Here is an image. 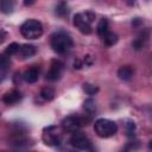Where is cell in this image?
<instances>
[{"instance_id":"21","label":"cell","mask_w":152,"mask_h":152,"mask_svg":"<svg viewBox=\"0 0 152 152\" xmlns=\"http://www.w3.org/2000/svg\"><path fill=\"white\" fill-rule=\"evenodd\" d=\"M74 68H75V69H80V68H82V62H81L80 59H76V61L74 62Z\"/></svg>"},{"instance_id":"22","label":"cell","mask_w":152,"mask_h":152,"mask_svg":"<svg viewBox=\"0 0 152 152\" xmlns=\"http://www.w3.org/2000/svg\"><path fill=\"white\" fill-rule=\"evenodd\" d=\"M6 64H7V61L5 58H0V69L2 66H6Z\"/></svg>"},{"instance_id":"14","label":"cell","mask_w":152,"mask_h":152,"mask_svg":"<svg viewBox=\"0 0 152 152\" xmlns=\"http://www.w3.org/2000/svg\"><path fill=\"white\" fill-rule=\"evenodd\" d=\"M103 42L107 46H113L114 44H116L118 42V34L114 33V32H107L104 36H103Z\"/></svg>"},{"instance_id":"3","label":"cell","mask_w":152,"mask_h":152,"mask_svg":"<svg viewBox=\"0 0 152 152\" xmlns=\"http://www.w3.org/2000/svg\"><path fill=\"white\" fill-rule=\"evenodd\" d=\"M20 33L26 39H37L43 34V25L36 19H28L20 26Z\"/></svg>"},{"instance_id":"18","label":"cell","mask_w":152,"mask_h":152,"mask_svg":"<svg viewBox=\"0 0 152 152\" xmlns=\"http://www.w3.org/2000/svg\"><path fill=\"white\" fill-rule=\"evenodd\" d=\"M69 10H68V5L65 2H61L57 5L56 7V14L59 15V17H64L65 14H68Z\"/></svg>"},{"instance_id":"1","label":"cell","mask_w":152,"mask_h":152,"mask_svg":"<svg viewBox=\"0 0 152 152\" xmlns=\"http://www.w3.org/2000/svg\"><path fill=\"white\" fill-rule=\"evenodd\" d=\"M50 45L57 53H65L72 46V38L64 31L55 32L50 38Z\"/></svg>"},{"instance_id":"9","label":"cell","mask_w":152,"mask_h":152,"mask_svg":"<svg viewBox=\"0 0 152 152\" xmlns=\"http://www.w3.org/2000/svg\"><path fill=\"white\" fill-rule=\"evenodd\" d=\"M20 99H21V94H20V91L17 90V89H12V90L5 93L4 96H2V101H4L6 104L17 103Z\"/></svg>"},{"instance_id":"17","label":"cell","mask_w":152,"mask_h":152,"mask_svg":"<svg viewBox=\"0 0 152 152\" xmlns=\"http://www.w3.org/2000/svg\"><path fill=\"white\" fill-rule=\"evenodd\" d=\"M19 49H20V45H19L18 43H12V44H10V45L6 48V50H5V53H6L7 56L18 55V52H19Z\"/></svg>"},{"instance_id":"4","label":"cell","mask_w":152,"mask_h":152,"mask_svg":"<svg viewBox=\"0 0 152 152\" xmlns=\"http://www.w3.org/2000/svg\"><path fill=\"white\" fill-rule=\"evenodd\" d=\"M94 131L100 138H109V137H113L116 133L118 126L112 120L97 119L94 124Z\"/></svg>"},{"instance_id":"6","label":"cell","mask_w":152,"mask_h":152,"mask_svg":"<svg viewBox=\"0 0 152 152\" xmlns=\"http://www.w3.org/2000/svg\"><path fill=\"white\" fill-rule=\"evenodd\" d=\"M69 142L72 147L77 148V150H82V151H89L91 148V142L89 140V138L81 132H75L70 139Z\"/></svg>"},{"instance_id":"2","label":"cell","mask_w":152,"mask_h":152,"mask_svg":"<svg viewBox=\"0 0 152 152\" xmlns=\"http://www.w3.org/2000/svg\"><path fill=\"white\" fill-rule=\"evenodd\" d=\"M95 19V14L90 11L83 12V13H77L74 15L72 24L76 26V28L83 33V34H90L93 28H91V23Z\"/></svg>"},{"instance_id":"8","label":"cell","mask_w":152,"mask_h":152,"mask_svg":"<svg viewBox=\"0 0 152 152\" xmlns=\"http://www.w3.org/2000/svg\"><path fill=\"white\" fill-rule=\"evenodd\" d=\"M63 70H64V64L58 61V59H53L51 61L50 63V66H49V70L46 72V80L48 81H57L61 78L62 74H63Z\"/></svg>"},{"instance_id":"5","label":"cell","mask_w":152,"mask_h":152,"mask_svg":"<svg viewBox=\"0 0 152 152\" xmlns=\"http://www.w3.org/2000/svg\"><path fill=\"white\" fill-rule=\"evenodd\" d=\"M42 139L48 146H58L62 141V133L57 126H48L43 129Z\"/></svg>"},{"instance_id":"19","label":"cell","mask_w":152,"mask_h":152,"mask_svg":"<svg viewBox=\"0 0 152 152\" xmlns=\"http://www.w3.org/2000/svg\"><path fill=\"white\" fill-rule=\"evenodd\" d=\"M83 90H84L87 94H89V95H94L95 93L99 91V88H97L96 86L91 84V83L86 82V83H83Z\"/></svg>"},{"instance_id":"16","label":"cell","mask_w":152,"mask_h":152,"mask_svg":"<svg viewBox=\"0 0 152 152\" xmlns=\"http://www.w3.org/2000/svg\"><path fill=\"white\" fill-rule=\"evenodd\" d=\"M40 96H42L45 101H51V100L53 99V96H55V90H53V88H51V87H45V88H43L42 91H40Z\"/></svg>"},{"instance_id":"10","label":"cell","mask_w":152,"mask_h":152,"mask_svg":"<svg viewBox=\"0 0 152 152\" xmlns=\"http://www.w3.org/2000/svg\"><path fill=\"white\" fill-rule=\"evenodd\" d=\"M133 74H134V70L131 65H122L119 68L118 70V77L122 81H128L133 77Z\"/></svg>"},{"instance_id":"11","label":"cell","mask_w":152,"mask_h":152,"mask_svg":"<svg viewBox=\"0 0 152 152\" xmlns=\"http://www.w3.org/2000/svg\"><path fill=\"white\" fill-rule=\"evenodd\" d=\"M38 77H39V70H38L37 68H34V66L27 69V70L23 74V78H24V81L27 82V83H34V82H37Z\"/></svg>"},{"instance_id":"13","label":"cell","mask_w":152,"mask_h":152,"mask_svg":"<svg viewBox=\"0 0 152 152\" xmlns=\"http://www.w3.org/2000/svg\"><path fill=\"white\" fill-rule=\"evenodd\" d=\"M108 26H109L108 20H107L106 18H102V19L99 21L97 26H96V32H97V34L101 36V37H103V36L108 32Z\"/></svg>"},{"instance_id":"12","label":"cell","mask_w":152,"mask_h":152,"mask_svg":"<svg viewBox=\"0 0 152 152\" xmlns=\"http://www.w3.org/2000/svg\"><path fill=\"white\" fill-rule=\"evenodd\" d=\"M34 53H36V48H34L33 45H31V44L20 45L19 52H18V55H20L21 58H30V57H32Z\"/></svg>"},{"instance_id":"20","label":"cell","mask_w":152,"mask_h":152,"mask_svg":"<svg viewBox=\"0 0 152 152\" xmlns=\"http://www.w3.org/2000/svg\"><path fill=\"white\" fill-rule=\"evenodd\" d=\"M84 108L87 112L89 113H94L95 112V102L91 100V99H88L84 101Z\"/></svg>"},{"instance_id":"7","label":"cell","mask_w":152,"mask_h":152,"mask_svg":"<svg viewBox=\"0 0 152 152\" xmlns=\"http://www.w3.org/2000/svg\"><path fill=\"white\" fill-rule=\"evenodd\" d=\"M83 125V121L81 118L78 116H66L62 120V129L64 132H68V133H75V132H78L80 128L82 127Z\"/></svg>"},{"instance_id":"15","label":"cell","mask_w":152,"mask_h":152,"mask_svg":"<svg viewBox=\"0 0 152 152\" xmlns=\"http://www.w3.org/2000/svg\"><path fill=\"white\" fill-rule=\"evenodd\" d=\"M0 11L5 14H10L13 12V2L8 0H1L0 1Z\"/></svg>"}]
</instances>
